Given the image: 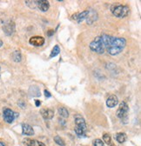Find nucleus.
Listing matches in <instances>:
<instances>
[{
	"mask_svg": "<svg viewBox=\"0 0 141 146\" xmlns=\"http://www.w3.org/2000/svg\"><path fill=\"white\" fill-rule=\"evenodd\" d=\"M35 104H36V106H37V107L40 106V104H41L40 101H39V100H36V101H35Z\"/></svg>",
	"mask_w": 141,
	"mask_h": 146,
	"instance_id": "25",
	"label": "nucleus"
},
{
	"mask_svg": "<svg viewBox=\"0 0 141 146\" xmlns=\"http://www.w3.org/2000/svg\"><path fill=\"white\" fill-rule=\"evenodd\" d=\"M74 130H75L76 134L79 137H86V131H87L86 123L82 117L77 116L75 117V129Z\"/></svg>",
	"mask_w": 141,
	"mask_h": 146,
	"instance_id": "3",
	"label": "nucleus"
},
{
	"mask_svg": "<svg viewBox=\"0 0 141 146\" xmlns=\"http://www.w3.org/2000/svg\"><path fill=\"white\" fill-rule=\"evenodd\" d=\"M88 15H89V11H84L80 13H76L74 15H72V18L73 20H76L78 24H80L81 22H83L84 20H85Z\"/></svg>",
	"mask_w": 141,
	"mask_h": 146,
	"instance_id": "8",
	"label": "nucleus"
},
{
	"mask_svg": "<svg viewBox=\"0 0 141 146\" xmlns=\"http://www.w3.org/2000/svg\"><path fill=\"white\" fill-rule=\"evenodd\" d=\"M103 140H104V142L105 143L108 144V145L112 144V137H111V136L108 133H104L103 135Z\"/></svg>",
	"mask_w": 141,
	"mask_h": 146,
	"instance_id": "18",
	"label": "nucleus"
},
{
	"mask_svg": "<svg viewBox=\"0 0 141 146\" xmlns=\"http://www.w3.org/2000/svg\"><path fill=\"white\" fill-rule=\"evenodd\" d=\"M118 104V98L115 95H111L106 100V105L109 108H113Z\"/></svg>",
	"mask_w": 141,
	"mask_h": 146,
	"instance_id": "13",
	"label": "nucleus"
},
{
	"mask_svg": "<svg viewBox=\"0 0 141 146\" xmlns=\"http://www.w3.org/2000/svg\"><path fill=\"white\" fill-rule=\"evenodd\" d=\"M3 117H4V119L6 123H11L14 121L15 117H17V114L14 111H12L11 109L5 108L4 111H3Z\"/></svg>",
	"mask_w": 141,
	"mask_h": 146,
	"instance_id": "6",
	"label": "nucleus"
},
{
	"mask_svg": "<svg viewBox=\"0 0 141 146\" xmlns=\"http://www.w3.org/2000/svg\"><path fill=\"white\" fill-rule=\"evenodd\" d=\"M3 45V41L1 40V39H0V47H1Z\"/></svg>",
	"mask_w": 141,
	"mask_h": 146,
	"instance_id": "28",
	"label": "nucleus"
},
{
	"mask_svg": "<svg viewBox=\"0 0 141 146\" xmlns=\"http://www.w3.org/2000/svg\"><path fill=\"white\" fill-rule=\"evenodd\" d=\"M22 133L23 135L25 136H32L34 135V131H33V128L26 123L22 124Z\"/></svg>",
	"mask_w": 141,
	"mask_h": 146,
	"instance_id": "12",
	"label": "nucleus"
},
{
	"mask_svg": "<svg viewBox=\"0 0 141 146\" xmlns=\"http://www.w3.org/2000/svg\"><path fill=\"white\" fill-rule=\"evenodd\" d=\"M89 47L92 51H94L96 53H98V54H103L105 50H106L100 36H97V38L90 44Z\"/></svg>",
	"mask_w": 141,
	"mask_h": 146,
	"instance_id": "4",
	"label": "nucleus"
},
{
	"mask_svg": "<svg viewBox=\"0 0 141 146\" xmlns=\"http://www.w3.org/2000/svg\"><path fill=\"white\" fill-rule=\"evenodd\" d=\"M111 11L112 13L118 18H123L126 17L129 14L130 9L128 6L120 5V4H114L111 6Z\"/></svg>",
	"mask_w": 141,
	"mask_h": 146,
	"instance_id": "2",
	"label": "nucleus"
},
{
	"mask_svg": "<svg viewBox=\"0 0 141 146\" xmlns=\"http://www.w3.org/2000/svg\"><path fill=\"white\" fill-rule=\"evenodd\" d=\"M0 146H5V145L3 142H0Z\"/></svg>",
	"mask_w": 141,
	"mask_h": 146,
	"instance_id": "27",
	"label": "nucleus"
},
{
	"mask_svg": "<svg viewBox=\"0 0 141 146\" xmlns=\"http://www.w3.org/2000/svg\"><path fill=\"white\" fill-rule=\"evenodd\" d=\"M59 115H60L61 117H65V118H66V117H69V112H68V111H67V109H65V107H60V108H59Z\"/></svg>",
	"mask_w": 141,
	"mask_h": 146,
	"instance_id": "17",
	"label": "nucleus"
},
{
	"mask_svg": "<svg viewBox=\"0 0 141 146\" xmlns=\"http://www.w3.org/2000/svg\"><path fill=\"white\" fill-rule=\"evenodd\" d=\"M54 142L58 144V145H60V146H65V141L59 136H56L54 137Z\"/></svg>",
	"mask_w": 141,
	"mask_h": 146,
	"instance_id": "19",
	"label": "nucleus"
},
{
	"mask_svg": "<svg viewBox=\"0 0 141 146\" xmlns=\"http://www.w3.org/2000/svg\"><path fill=\"white\" fill-rule=\"evenodd\" d=\"M93 146H104V143L101 139H95L93 141Z\"/></svg>",
	"mask_w": 141,
	"mask_h": 146,
	"instance_id": "21",
	"label": "nucleus"
},
{
	"mask_svg": "<svg viewBox=\"0 0 141 146\" xmlns=\"http://www.w3.org/2000/svg\"><path fill=\"white\" fill-rule=\"evenodd\" d=\"M54 33V31H49V33H48V36H51L52 34Z\"/></svg>",
	"mask_w": 141,
	"mask_h": 146,
	"instance_id": "26",
	"label": "nucleus"
},
{
	"mask_svg": "<svg viewBox=\"0 0 141 146\" xmlns=\"http://www.w3.org/2000/svg\"><path fill=\"white\" fill-rule=\"evenodd\" d=\"M115 138H116L117 142H118L119 143H125V142L126 141V139H127V137H126V135L125 133H122V132H120V133H118V134H116V137H115Z\"/></svg>",
	"mask_w": 141,
	"mask_h": 146,
	"instance_id": "14",
	"label": "nucleus"
},
{
	"mask_svg": "<svg viewBox=\"0 0 141 146\" xmlns=\"http://www.w3.org/2000/svg\"><path fill=\"white\" fill-rule=\"evenodd\" d=\"M126 45V41L123 38H114L110 46L106 49L107 52L112 55V56H116V55L121 53L124 50Z\"/></svg>",
	"mask_w": 141,
	"mask_h": 146,
	"instance_id": "1",
	"label": "nucleus"
},
{
	"mask_svg": "<svg viewBox=\"0 0 141 146\" xmlns=\"http://www.w3.org/2000/svg\"><path fill=\"white\" fill-rule=\"evenodd\" d=\"M34 141H35V140L31 139V138H25V139L23 140V143H24V144L26 145V146H32L33 143H34Z\"/></svg>",
	"mask_w": 141,
	"mask_h": 146,
	"instance_id": "20",
	"label": "nucleus"
},
{
	"mask_svg": "<svg viewBox=\"0 0 141 146\" xmlns=\"http://www.w3.org/2000/svg\"><path fill=\"white\" fill-rule=\"evenodd\" d=\"M45 98H51V93L49 92L48 90H45Z\"/></svg>",
	"mask_w": 141,
	"mask_h": 146,
	"instance_id": "24",
	"label": "nucleus"
},
{
	"mask_svg": "<svg viewBox=\"0 0 141 146\" xmlns=\"http://www.w3.org/2000/svg\"><path fill=\"white\" fill-rule=\"evenodd\" d=\"M3 30L5 31V33L8 36L13 34V32L15 31V25L12 22H8L6 23L4 26H3Z\"/></svg>",
	"mask_w": 141,
	"mask_h": 146,
	"instance_id": "10",
	"label": "nucleus"
},
{
	"mask_svg": "<svg viewBox=\"0 0 141 146\" xmlns=\"http://www.w3.org/2000/svg\"><path fill=\"white\" fill-rule=\"evenodd\" d=\"M31 90H34V87H31V89H30ZM35 90H36V91H33V95L32 96H35V97H39L40 96V91H39V88H37V87H35Z\"/></svg>",
	"mask_w": 141,
	"mask_h": 146,
	"instance_id": "22",
	"label": "nucleus"
},
{
	"mask_svg": "<svg viewBox=\"0 0 141 146\" xmlns=\"http://www.w3.org/2000/svg\"><path fill=\"white\" fill-rule=\"evenodd\" d=\"M59 53H60V48H59V45H55L53 47V49H52V50H51V53L50 55V58H54V57L58 56Z\"/></svg>",
	"mask_w": 141,
	"mask_h": 146,
	"instance_id": "16",
	"label": "nucleus"
},
{
	"mask_svg": "<svg viewBox=\"0 0 141 146\" xmlns=\"http://www.w3.org/2000/svg\"><path fill=\"white\" fill-rule=\"evenodd\" d=\"M32 146H45V143H42V142H39V141L35 140V141H34V143H33V145H32Z\"/></svg>",
	"mask_w": 141,
	"mask_h": 146,
	"instance_id": "23",
	"label": "nucleus"
},
{
	"mask_svg": "<svg viewBox=\"0 0 141 146\" xmlns=\"http://www.w3.org/2000/svg\"><path fill=\"white\" fill-rule=\"evenodd\" d=\"M40 113H41L43 118L45 120H50L51 118H53V117H54V111H52L51 109H48V108L42 109L40 111Z\"/></svg>",
	"mask_w": 141,
	"mask_h": 146,
	"instance_id": "9",
	"label": "nucleus"
},
{
	"mask_svg": "<svg viewBox=\"0 0 141 146\" xmlns=\"http://www.w3.org/2000/svg\"><path fill=\"white\" fill-rule=\"evenodd\" d=\"M45 38L43 36H31L29 40V43L30 44L35 46V47H39V46H42L44 44H45Z\"/></svg>",
	"mask_w": 141,
	"mask_h": 146,
	"instance_id": "7",
	"label": "nucleus"
},
{
	"mask_svg": "<svg viewBox=\"0 0 141 146\" xmlns=\"http://www.w3.org/2000/svg\"><path fill=\"white\" fill-rule=\"evenodd\" d=\"M11 58L13 59L14 62H20L21 59H22V57H21V53L19 50H15L12 55H11Z\"/></svg>",
	"mask_w": 141,
	"mask_h": 146,
	"instance_id": "15",
	"label": "nucleus"
},
{
	"mask_svg": "<svg viewBox=\"0 0 141 146\" xmlns=\"http://www.w3.org/2000/svg\"><path fill=\"white\" fill-rule=\"evenodd\" d=\"M129 111V107L126 102H121L119 104V107L117 111V117L122 120L124 123H127V116Z\"/></svg>",
	"mask_w": 141,
	"mask_h": 146,
	"instance_id": "5",
	"label": "nucleus"
},
{
	"mask_svg": "<svg viewBox=\"0 0 141 146\" xmlns=\"http://www.w3.org/2000/svg\"><path fill=\"white\" fill-rule=\"evenodd\" d=\"M110 146H114V144H112H112H111Z\"/></svg>",
	"mask_w": 141,
	"mask_h": 146,
	"instance_id": "29",
	"label": "nucleus"
},
{
	"mask_svg": "<svg viewBox=\"0 0 141 146\" xmlns=\"http://www.w3.org/2000/svg\"><path fill=\"white\" fill-rule=\"evenodd\" d=\"M37 8L39 9L41 11L45 12L50 8V3L45 0H40V1H37Z\"/></svg>",
	"mask_w": 141,
	"mask_h": 146,
	"instance_id": "11",
	"label": "nucleus"
}]
</instances>
